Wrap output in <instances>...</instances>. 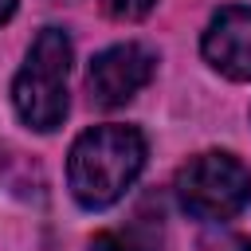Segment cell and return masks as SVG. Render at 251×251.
I'll use <instances>...</instances> for the list:
<instances>
[{
  "instance_id": "ba28073f",
  "label": "cell",
  "mask_w": 251,
  "mask_h": 251,
  "mask_svg": "<svg viewBox=\"0 0 251 251\" xmlns=\"http://www.w3.org/2000/svg\"><path fill=\"white\" fill-rule=\"evenodd\" d=\"M216 251H251V239H247V235H231V239L220 243Z\"/></svg>"
},
{
  "instance_id": "3957f363",
  "label": "cell",
  "mask_w": 251,
  "mask_h": 251,
  "mask_svg": "<svg viewBox=\"0 0 251 251\" xmlns=\"http://www.w3.org/2000/svg\"><path fill=\"white\" fill-rule=\"evenodd\" d=\"M176 200L196 220H231L251 200V173L231 153H200L176 173Z\"/></svg>"
},
{
  "instance_id": "8992f818",
  "label": "cell",
  "mask_w": 251,
  "mask_h": 251,
  "mask_svg": "<svg viewBox=\"0 0 251 251\" xmlns=\"http://www.w3.org/2000/svg\"><path fill=\"white\" fill-rule=\"evenodd\" d=\"M157 0H102V8L114 16V20H145L153 12Z\"/></svg>"
},
{
  "instance_id": "52a82bcc",
  "label": "cell",
  "mask_w": 251,
  "mask_h": 251,
  "mask_svg": "<svg viewBox=\"0 0 251 251\" xmlns=\"http://www.w3.org/2000/svg\"><path fill=\"white\" fill-rule=\"evenodd\" d=\"M90 251H145V247L137 239L122 235V231H102V235L90 239Z\"/></svg>"
},
{
  "instance_id": "277c9868",
  "label": "cell",
  "mask_w": 251,
  "mask_h": 251,
  "mask_svg": "<svg viewBox=\"0 0 251 251\" xmlns=\"http://www.w3.org/2000/svg\"><path fill=\"white\" fill-rule=\"evenodd\" d=\"M153 51L141 47V43H114L106 51L94 55L90 71H86V90H90V102L114 110V106H126L149 78H153Z\"/></svg>"
},
{
  "instance_id": "6da1fadb",
  "label": "cell",
  "mask_w": 251,
  "mask_h": 251,
  "mask_svg": "<svg viewBox=\"0 0 251 251\" xmlns=\"http://www.w3.org/2000/svg\"><path fill=\"white\" fill-rule=\"evenodd\" d=\"M145 169V137L133 126H94L75 137L67 157V184L90 212L110 208Z\"/></svg>"
},
{
  "instance_id": "7a4b0ae2",
  "label": "cell",
  "mask_w": 251,
  "mask_h": 251,
  "mask_svg": "<svg viewBox=\"0 0 251 251\" xmlns=\"http://www.w3.org/2000/svg\"><path fill=\"white\" fill-rule=\"evenodd\" d=\"M67 75H71V39L59 27H43L12 82V106L24 126L51 133L67 118Z\"/></svg>"
},
{
  "instance_id": "9c48e42d",
  "label": "cell",
  "mask_w": 251,
  "mask_h": 251,
  "mask_svg": "<svg viewBox=\"0 0 251 251\" xmlns=\"http://www.w3.org/2000/svg\"><path fill=\"white\" fill-rule=\"evenodd\" d=\"M12 12H16V0H0V24H8Z\"/></svg>"
},
{
  "instance_id": "5b68a950",
  "label": "cell",
  "mask_w": 251,
  "mask_h": 251,
  "mask_svg": "<svg viewBox=\"0 0 251 251\" xmlns=\"http://www.w3.org/2000/svg\"><path fill=\"white\" fill-rule=\"evenodd\" d=\"M204 59L231 82H251V8H220L200 39Z\"/></svg>"
}]
</instances>
